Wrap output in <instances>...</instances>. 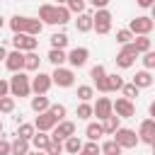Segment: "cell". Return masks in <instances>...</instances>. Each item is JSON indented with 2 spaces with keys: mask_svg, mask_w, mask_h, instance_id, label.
I'll return each instance as SVG.
<instances>
[{
  "mask_svg": "<svg viewBox=\"0 0 155 155\" xmlns=\"http://www.w3.org/2000/svg\"><path fill=\"white\" fill-rule=\"evenodd\" d=\"M63 150L70 153V155H80V150H82V140H80L78 136H70L68 140H63Z\"/></svg>",
  "mask_w": 155,
  "mask_h": 155,
  "instance_id": "7402d4cb",
  "label": "cell"
},
{
  "mask_svg": "<svg viewBox=\"0 0 155 155\" xmlns=\"http://www.w3.org/2000/svg\"><path fill=\"white\" fill-rule=\"evenodd\" d=\"M92 5H94L97 10H107V5H109V0H92Z\"/></svg>",
  "mask_w": 155,
  "mask_h": 155,
  "instance_id": "c3c4849f",
  "label": "cell"
},
{
  "mask_svg": "<svg viewBox=\"0 0 155 155\" xmlns=\"http://www.w3.org/2000/svg\"><path fill=\"white\" fill-rule=\"evenodd\" d=\"M5 58H7V51H5V46L0 44V61H5Z\"/></svg>",
  "mask_w": 155,
  "mask_h": 155,
  "instance_id": "816d5d0a",
  "label": "cell"
},
{
  "mask_svg": "<svg viewBox=\"0 0 155 155\" xmlns=\"http://www.w3.org/2000/svg\"><path fill=\"white\" fill-rule=\"evenodd\" d=\"M111 114H114V107H111V99L109 97H99L97 104H92V116H97L99 121L109 119Z\"/></svg>",
  "mask_w": 155,
  "mask_h": 155,
  "instance_id": "9c48e42d",
  "label": "cell"
},
{
  "mask_svg": "<svg viewBox=\"0 0 155 155\" xmlns=\"http://www.w3.org/2000/svg\"><path fill=\"white\" fill-rule=\"evenodd\" d=\"M2 97H10V82L0 78V99H2Z\"/></svg>",
  "mask_w": 155,
  "mask_h": 155,
  "instance_id": "bcb514c9",
  "label": "cell"
},
{
  "mask_svg": "<svg viewBox=\"0 0 155 155\" xmlns=\"http://www.w3.org/2000/svg\"><path fill=\"white\" fill-rule=\"evenodd\" d=\"M85 136H87L92 143H97V138H99V136H104L102 124H99V121H90V124H87V128H85Z\"/></svg>",
  "mask_w": 155,
  "mask_h": 155,
  "instance_id": "484cf974",
  "label": "cell"
},
{
  "mask_svg": "<svg viewBox=\"0 0 155 155\" xmlns=\"http://www.w3.org/2000/svg\"><path fill=\"white\" fill-rule=\"evenodd\" d=\"M114 140L119 143V148L124 150V148H136L140 140H138V133L136 131H131V128H119L116 133H114Z\"/></svg>",
  "mask_w": 155,
  "mask_h": 155,
  "instance_id": "5b68a950",
  "label": "cell"
},
{
  "mask_svg": "<svg viewBox=\"0 0 155 155\" xmlns=\"http://www.w3.org/2000/svg\"><path fill=\"white\" fill-rule=\"evenodd\" d=\"M92 97H94V87L92 85H80L78 87V99L80 102H90Z\"/></svg>",
  "mask_w": 155,
  "mask_h": 155,
  "instance_id": "d590c367",
  "label": "cell"
},
{
  "mask_svg": "<svg viewBox=\"0 0 155 155\" xmlns=\"http://www.w3.org/2000/svg\"><path fill=\"white\" fill-rule=\"evenodd\" d=\"M0 155H10V140L0 138Z\"/></svg>",
  "mask_w": 155,
  "mask_h": 155,
  "instance_id": "7dc6e473",
  "label": "cell"
},
{
  "mask_svg": "<svg viewBox=\"0 0 155 155\" xmlns=\"http://www.w3.org/2000/svg\"><path fill=\"white\" fill-rule=\"evenodd\" d=\"M51 114H53V119L61 124V121H65V107L63 104H51V109H48Z\"/></svg>",
  "mask_w": 155,
  "mask_h": 155,
  "instance_id": "60d3db41",
  "label": "cell"
},
{
  "mask_svg": "<svg viewBox=\"0 0 155 155\" xmlns=\"http://www.w3.org/2000/svg\"><path fill=\"white\" fill-rule=\"evenodd\" d=\"M70 136H75V124L73 121H61L51 131V138H58V140H68Z\"/></svg>",
  "mask_w": 155,
  "mask_h": 155,
  "instance_id": "2e32d148",
  "label": "cell"
},
{
  "mask_svg": "<svg viewBox=\"0 0 155 155\" xmlns=\"http://www.w3.org/2000/svg\"><path fill=\"white\" fill-rule=\"evenodd\" d=\"M0 133H2V121H0Z\"/></svg>",
  "mask_w": 155,
  "mask_h": 155,
  "instance_id": "9f6ffc18",
  "label": "cell"
},
{
  "mask_svg": "<svg viewBox=\"0 0 155 155\" xmlns=\"http://www.w3.org/2000/svg\"><path fill=\"white\" fill-rule=\"evenodd\" d=\"M39 63H41V58H39L36 51L24 53V70H39Z\"/></svg>",
  "mask_w": 155,
  "mask_h": 155,
  "instance_id": "4dcf8cb0",
  "label": "cell"
},
{
  "mask_svg": "<svg viewBox=\"0 0 155 155\" xmlns=\"http://www.w3.org/2000/svg\"><path fill=\"white\" fill-rule=\"evenodd\" d=\"M5 65L10 73H24V53L22 51H10L5 58Z\"/></svg>",
  "mask_w": 155,
  "mask_h": 155,
  "instance_id": "4fadbf2b",
  "label": "cell"
},
{
  "mask_svg": "<svg viewBox=\"0 0 155 155\" xmlns=\"http://www.w3.org/2000/svg\"><path fill=\"white\" fill-rule=\"evenodd\" d=\"M148 111H150V116H153V121H155V99L150 102V107H148Z\"/></svg>",
  "mask_w": 155,
  "mask_h": 155,
  "instance_id": "f907efd6",
  "label": "cell"
},
{
  "mask_svg": "<svg viewBox=\"0 0 155 155\" xmlns=\"http://www.w3.org/2000/svg\"><path fill=\"white\" fill-rule=\"evenodd\" d=\"M61 153H63V140L51 138V143H48V148H46V155H61Z\"/></svg>",
  "mask_w": 155,
  "mask_h": 155,
  "instance_id": "74e56055",
  "label": "cell"
},
{
  "mask_svg": "<svg viewBox=\"0 0 155 155\" xmlns=\"http://www.w3.org/2000/svg\"><path fill=\"white\" fill-rule=\"evenodd\" d=\"M56 22H58V24L70 22V12H68V7H65V5H56Z\"/></svg>",
  "mask_w": 155,
  "mask_h": 155,
  "instance_id": "8d00e7d4",
  "label": "cell"
},
{
  "mask_svg": "<svg viewBox=\"0 0 155 155\" xmlns=\"http://www.w3.org/2000/svg\"><path fill=\"white\" fill-rule=\"evenodd\" d=\"M31 150V145H29V140H22V138H15L12 143H10V155H27Z\"/></svg>",
  "mask_w": 155,
  "mask_h": 155,
  "instance_id": "44dd1931",
  "label": "cell"
},
{
  "mask_svg": "<svg viewBox=\"0 0 155 155\" xmlns=\"http://www.w3.org/2000/svg\"><path fill=\"white\" fill-rule=\"evenodd\" d=\"M75 29L78 31H90L92 29V15L90 12H82V15H78V19H75Z\"/></svg>",
  "mask_w": 155,
  "mask_h": 155,
  "instance_id": "603a6c76",
  "label": "cell"
},
{
  "mask_svg": "<svg viewBox=\"0 0 155 155\" xmlns=\"http://www.w3.org/2000/svg\"><path fill=\"white\" fill-rule=\"evenodd\" d=\"M48 143H51V133H41V131H36V133H34V138L29 140V145H31L36 153H46Z\"/></svg>",
  "mask_w": 155,
  "mask_h": 155,
  "instance_id": "e0dca14e",
  "label": "cell"
},
{
  "mask_svg": "<svg viewBox=\"0 0 155 155\" xmlns=\"http://www.w3.org/2000/svg\"><path fill=\"white\" fill-rule=\"evenodd\" d=\"M119 128H121V119H119L116 114H111L109 119H104V121H102V131H104V133H109V136H114Z\"/></svg>",
  "mask_w": 155,
  "mask_h": 155,
  "instance_id": "ffe728a7",
  "label": "cell"
},
{
  "mask_svg": "<svg viewBox=\"0 0 155 155\" xmlns=\"http://www.w3.org/2000/svg\"><path fill=\"white\" fill-rule=\"evenodd\" d=\"M138 5H140V7H153L155 2H153V0H138Z\"/></svg>",
  "mask_w": 155,
  "mask_h": 155,
  "instance_id": "681fc988",
  "label": "cell"
},
{
  "mask_svg": "<svg viewBox=\"0 0 155 155\" xmlns=\"http://www.w3.org/2000/svg\"><path fill=\"white\" fill-rule=\"evenodd\" d=\"M99 153H102V150H99V145H97V143H92V140H90L87 145H82V150H80V155H99Z\"/></svg>",
  "mask_w": 155,
  "mask_h": 155,
  "instance_id": "ee69618b",
  "label": "cell"
},
{
  "mask_svg": "<svg viewBox=\"0 0 155 155\" xmlns=\"http://www.w3.org/2000/svg\"><path fill=\"white\" fill-rule=\"evenodd\" d=\"M51 85H53V82H51V75H46V73H41V70L31 78V92H34L36 97H39V94L46 97V92L51 90Z\"/></svg>",
  "mask_w": 155,
  "mask_h": 155,
  "instance_id": "ba28073f",
  "label": "cell"
},
{
  "mask_svg": "<svg viewBox=\"0 0 155 155\" xmlns=\"http://www.w3.org/2000/svg\"><path fill=\"white\" fill-rule=\"evenodd\" d=\"M150 10H153V17H150V19H153V24H155V5H153Z\"/></svg>",
  "mask_w": 155,
  "mask_h": 155,
  "instance_id": "db71d44e",
  "label": "cell"
},
{
  "mask_svg": "<svg viewBox=\"0 0 155 155\" xmlns=\"http://www.w3.org/2000/svg\"><path fill=\"white\" fill-rule=\"evenodd\" d=\"M46 58H48V61H51L56 68H63V63L68 61V53H65V51H56V48H51Z\"/></svg>",
  "mask_w": 155,
  "mask_h": 155,
  "instance_id": "83f0119b",
  "label": "cell"
},
{
  "mask_svg": "<svg viewBox=\"0 0 155 155\" xmlns=\"http://www.w3.org/2000/svg\"><path fill=\"white\" fill-rule=\"evenodd\" d=\"M31 109H34L36 114H44V111H48V109H51V102H48V97H44V94H39V97H31Z\"/></svg>",
  "mask_w": 155,
  "mask_h": 155,
  "instance_id": "cb8c5ba5",
  "label": "cell"
},
{
  "mask_svg": "<svg viewBox=\"0 0 155 155\" xmlns=\"http://www.w3.org/2000/svg\"><path fill=\"white\" fill-rule=\"evenodd\" d=\"M41 29H44V24H41L39 19H31V17H29V19H27V27H24V34L36 39V36L41 34Z\"/></svg>",
  "mask_w": 155,
  "mask_h": 155,
  "instance_id": "4316f807",
  "label": "cell"
},
{
  "mask_svg": "<svg viewBox=\"0 0 155 155\" xmlns=\"http://www.w3.org/2000/svg\"><path fill=\"white\" fill-rule=\"evenodd\" d=\"M27 19H29V17H22V15H15V17L10 19V29H12L15 34H24V27H27Z\"/></svg>",
  "mask_w": 155,
  "mask_h": 155,
  "instance_id": "f1b7e54d",
  "label": "cell"
},
{
  "mask_svg": "<svg viewBox=\"0 0 155 155\" xmlns=\"http://www.w3.org/2000/svg\"><path fill=\"white\" fill-rule=\"evenodd\" d=\"M121 92H124V99H128V102H133L136 97H138V87L133 85V82H124V87H121Z\"/></svg>",
  "mask_w": 155,
  "mask_h": 155,
  "instance_id": "e575fe53",
  "label": "cell"
},
{
  "mask_svg": "<svg viewBox=\"0 0 155 155\" xmlns=\"http://www.w3.org/2000/svg\"><path fill=\"white\" fill-rule=\"evenodd\" d=\"M107 87H109V92H116V90H121L124 87V78L121 75H107Z\"/></svg>",
  "mask_w": 155,
  "mask_h": 155,
  "instance_id": "836d02e7",
  "label": "cell"
},
{
  "mask_svg": "<svg viewBox=\"0 0 155 155\" xmlns=\"http://www.w3.org/2000/svg\"><path fill=\"white\" fill-rule=\"evenodd\" d=\"M0 29H2V17H0Z\"/></svg>",
  "mask_w": 155,
  "mask_h": 155,
  "instance_id": "6f0895ef",
  "label": "cell"
},
{
  "mask_svg": "<svg viewBox=\"0 0 155 155\" xmlns=\"http://www.w3.org/2000/svg\"><path fill=\"white\" fill-rule=\"evenodd\" d=\"M31 92V78H27V73H15L10 78V94L12 97H29Z\"/></svg>",
  "mask_w": 155,
  "mask_h": 155,
  "instance_id": "6da1fadb",
  "label": "cell"
},
{
  "mask_svg": "<svg viewBox=\"0 0 155 155\" xmlns=\"http://www.w3.org/2000/svg\"><path fill=\"white\" fill-rule=\"evenodd\" d=\"M65 7H68V12H78V15L85 12V2H82V0H70Z\"/></svg>",
  "mask_w": 155,
  "mask_h": 155,
  "instance_id": "7bdbcfd3",
  "label": "cell"
},
{
  "mask_svg": "<svg viewBox=\"0 0 155 155\" xmlns=\"http://www.w3.org/2000/svg\"><path fill=\"white\" fill-rule=\"evenodd\" d=\"M153 27H155V24H153V19H150V17H145V15H140V17H136V19H131V22H128V31H131L133 36H148Z\"/></svg>",
  "mask_w": 155,
  "mask_h": 155,
  "instance_id": "7a4b0ae2",
  "label": "cell"
},
{
  "mask_svg": "<svg viewBox=\"0 0 155 155\" xmlns=\"http://www.w3.org/2000/svg\"><path fill=\"white\" fill-rule=\"evenodd\" d=\"M133 48H136V53H148L150 51V39L148 36H136L133 39Z\"/></svg>",
  "mask_w": 155,
  "mask_h": 155,
  "instance_id": "d6a6232c",
  "label": "cell"
},
{
  "mask_svg": "<svg viewBox=\"0 0 155 155\" xmlns=\"http://www.w3.org/2000/svg\"><path fill=\"white\" fill-rule=\"evenodd\" d=\"M68 46V34H63V31H56L53 36H51V48H56V51H63Z\"/></svg>",
  "mask_w": 155,
  "mask_h": 155,
  "instance_id": "f546056e",
  "label": "cell"
},
{
  "mask_svg": "<svg viewBox=\"0 0 155 155\" xmlns=\"http://www.w3.org/2000/svg\"><path fill=\"white\" fill-rule=\"evenodd\" d=\"M111 107H114V114H116L119 119H131V116L136 114L133 102H128V99H124V97H119L116 102H111Z\"/></svg>",
  "mask_w": 155,
  "mask_h": 155,
  "instance_id": "8fae6325",
  "label": "cell"
},
{
  "mask_svg": "<svg viewBox=\"0 0 155 155\" xmlns=\"http://www.w3.org/2000/svg\"><path fill=\"white\" fill-rule=\"evenodd\" d=\"M15 111V97H2L0 99V114H12Z\"/></svg>",
  "mask_w": 155,
  "mask_h": 155,
  "instance_id": "f35d334b",
  "label": "cell"
},
{
  "mask_svg": "<svg viewBox=\"0 0 155 155\" xmlns=\"http://www.w3.org/2000/svg\"><path fill=\"white\" fill-rule=\"evenodd\" d=\"M87 58H90V51H87L85 46H78V48H73V51L68 53V63H70L73 68H82V65L87 63Z\"/></svg>",
  "mask_w": 155,
  "mask_h": 155,
  "instance_id": "9a60e30c",
  "label": "cell"
},
{
  "mask_svg": "<svg viewBox=\"0 0 155 155\" xmlns=\"http://www.w3.org/2000/svg\"><path fill=\"white\" fill-rule=\"evenodd\" d=\"M39 22L41 24H58L56 22V5H41L39 7Z\"/></svg>",
  "mask_w": 155,
  "mask_h": 155,
  "instance_id": "ac0fdd59",
  "label": "cell"
},
{
  "mask_svg": "<svg viewBox=\"0 0 155 155\" xmlns=\"http://www.w3.org/2000/svg\"><path fill=\"white\" fill-rule=\"evenodd\" d=\"M138 140H140V143H148V145H153V143H155V121H153V119L140 121V128H138Z\"/></svg>",
  "mask_w": 155,
  "mask_h": 155,
  "instance_id": "7c38bea8",
  "label": "cell"
},
{
  "mask_svg": "<svg viewBox=\"0 0 155 155\" xmlns=\"http://www.w3.org/2000/svg\"><path fill=\"white\" fill-rule=\"evenodd\" d=\"M34 133H36L34 124H24V121H22V124L17 126V133H15V136H17V138H22V140H31V138H34Z\"/></svg>",
  "mask_w": 155,
  "mask_h": 155,
  "instance_id": "d4e9b609",
  "label": "cell"
},
{
  "mask_svg": "<svg viewBox=\"0 0 155 155\" xmlns=\"http://www.w3.org/2000/svg\"><path fill=\"white\" fill-rule=\"evenodd\" d=\"M12 46H15V51L31 53V51H36V46H39V39H34V36H27V34H15V36H12Z\"/></svg>",
  "mask_w": 155,
  "mask_h": 155,
  "instance_id": "277c9868",
  "label": "cell"
},
{
  "mask_svg": "<svg viewBox=\"0 0 155 155\" xmlns=\"http://www.w3.org/2000/svg\"><path fill=\"white\" fill-rule=\"evenodd\" d=\"M56 126H58V121L53 119V114H51V111H44V114H39V116L34 119V128H36V131H41V133H51Z\"/></svg>",
  "mask_w": 155,
  "mask_h": 155,
  "instance_id": "30bf717a",
  "label": "cell"
},
{
  "mask_svg": "<svg viewBox=\"0 0 155 155\" xmlns=\"http://www.w3.org/2000/svg\"><path fill=\"white\" fill-rule=\"evenodd\" d=\"M51 82L58 85V87H73V82H75V73H73L70 68H56V70L51 73Z\"/></svg>",
  "mask_w": 155,
  "mask_h": 155,
  "instance_id": "8992f818",
  "label": "cell"
},
{
  "mask_svg": "<svg viewBox=\"0 0 155 155\" xmlns=\"http://www.w3.org/2000/svg\"><path fill=\"white\" fill-rule=\"evenodd\" d=\"M27 155H46V153H36V150H29Z\"/></svg>",
  "mask_w": 155,
  "mask_h": 155,
  "instance_id": "f5cc1de1",
  "label": "cell"
},
{
  "mask_svg": "<svg viewBox=\"0 0 155 155\" xmlns=\"http://www.w3.org/2000/svg\"><path fill=\"white\" fill-rule=\"evenodd\" d=\"M92 29L97 34H109V29H111V12L109 10H97V15H92Z\"/></svg>",
  "mask_w": 155,
  "mask_h": 155,
  "instance_id": "3957f363",
  "label": "cell"
},
{
  "mask_svg": "<svg viewBox=\"0 0 155 155\" xmlns=\"http://www.w3.org/2000/svg\"><path fill=\"white\" fill-rule=\"evenodd\" d=\"M99 150H102V155H121V148H119V143L111 138V140H104L102 145H99Z\"/></svg>",
  "mask_w": 155,
  "mask_h": 155,
  "instance_id": "1f68e13d",
  "label": "cell"
},
{
  "mask_svg": "<svg viewBox=\"0 0 155 155\" xmlns=\"http://www.w3.org/2000/svg\"><path fill=\"white\" fill-rule=\"evenodd\" d=\"M90 78H92V82H94V87L99 90V92H109V87H107V70H104V65H92V70H90Z\"/></svg>",
  "mask_w": 155,
  "mask_h": 155,
  "instance_id": "5bb4252c",
  "label": "cell"
},
{
  "mask_svg": "<svg viewBox=\"0 0 155 155\" xmlns=\"http://www.w3.org/2000/svg\"><path fill=\"white\" fill-rule=\"evenodd\" d=\"M138 90H143V87H150L153 85V75L148 73V70H138L136 75H133V80H131Z\"/></svg>",
  "mask_w": 155,
  "mask_h": 155,
  "instance_id": "d6986e66",
  "label": "cell"
},
{
  "mask_svg": "<svg viewBox=\"0 0 155 155\" xmlns=\"http://www.w3.org/2000/svg\"><path fill=\"white\" fill-rule=\"evenodd\" d=\"M136 56H138V53H136L133 41H131V44L121 46V51L116 53V58H114V61H116V65H119V68H131V65H133V61H136Z\"/></svg>",
  "mask_w": 155,
  "mask_h": 155,
  "instance_id": "52a82bcc",
  "label": "cell"
},
{
  "mask_svg": "<svg viewBox=\"0 0 155 155\" xmlns=\"http://www.w3.org/2000/svg\"><path fill=\"white\" fill-rule=\"evenodd\" d=\"M92 116V104L90 102H80L78 104V119H90Z\"/></svg>",
  "mask_w": 155,
  "mask_h": 155,
  "instance_id": "b9f144b4",
  "label": "cell"
},
{
  "mask_svg": "<svg viewBox=\"0 0 155 155\" xmlns=\"http://www.w3.org/2000/svg\"><path fill=\"white\" fill-rule=\"evenodd\" d=\"M150 148H153V155H155V143H153V145H150Z\"/></svg>",
  "mask_w": 155,
  "mask_h": 155,
  "instance_id": "11a10c76",
  "label": "cell"
},
{
  "mask_svg": "<svg viewBox=\"0 0 155 155\" xmlns=\"http://www.w3.org/2000/svg\"><path fill=\"white\" fill-rule=\"evenodd\" d=\"M143 65H145V70H153L155 68V51L143 53Z\"/></svg>",
  "mask_w": 155,
  "mask_h": 155,
  "instance_id": "f6af8a7d",
  "label": "cell"
},
{
  "mask_svg": "<svg viewBox=\"0 0 155 155\" xmlns=\"http://www.w3.org/2000/svg\"><path fill=\"white\" fill-rule=\"evenodd\" d=\"M133 39H136V36H133V34H131L128 29H119V31H116V41H119L121 46H126V44H131Z\"/></svg>",
  "mask_w": 155,
  "mask_h": 155,
  "instance_id": "ab89813d",
  "label": "cell"
}]
</instances>
